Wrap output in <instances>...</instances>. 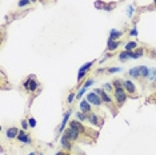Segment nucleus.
I'll use <instances>...</instances> for the list:
<instances>
[{"instance_id":"obj_1","label":"nucleus","mask_w":156,"mask_h":155,"mask_svg":"<svg viewBox=\"0 0 156 155\" xmlns=\"http://www.w3.org/2000/svg\"><path fill=\"white\" fill-rule=\"evenodd\" d=\"M113 95H115V102L118 106H123L124 102L127 100V92H125L124 87H116L113 90Z\"/></svg>"},{"instance_id":"obj_2","label":"nucleus","mask_w":156,"mask_h":155,"mask_svg":"<svg viewBox=\"0 0 156 155\" xmlns=\"http://www.w3.org/2000/svg\"><path fill=\"white\" fill-rule=\"evenodd\" d=\"M23 86H24L25 91H28V92H35L36 90L39 88V83H38V80L35 79L34 76H28V79L25 80Z\"/></svg>"},{"instance_id":"obj_3","label":"nucleus","mask_w":156,"mask_h":155,"mask_svg":"<svg viewBox=\"0 0 156 155\" xmlns=\"http://www.w3.org/2000/svg\"><path fill=\"white\" fill-rule=\"evenodd\" d=\"M63 135L67 136L69 140H72V142H75V140H79V139H80V135H81V134L79 133L78 130H75V128H72V127L68 126V128H66V130H64Z\"/></svg>"},{"instance_id":"obj_4","label":"nucleus","mask_w":156,"mask_h":155,"mask_svg":"<svg viewBox=\"0 0 156 155\" xmlns=\"http://www.w3.org/2000/svg\"><path fill=\"white\" fill-rule=\"evenodd\" d=\"M68 126L72 127V128H75V130H78L80 134H83V135H85V134H88V131L84 127V124H83V122H80V120H69L68 122Z\"/></svg>"},{"instance_id":"obj_5","label":"nucleus","mask_w":156,"mask_h":155,"mask_svg":"<svg viewBox=\"0 0 156 155\" xmlns=\"http://www.w3.org/2000/svg\"><path fill=\"white\" fill-rule=\"evenodd\" d=\"M85 99H87L88 102H90L91 105H94V106H97L99 107L101 103H103V100H101V96L100 95H97L96 92L95 91H92V92H88L87 94V96H85Z\"/></svg>"},{"instance_id":"obj_6","label":"nucleus","mask_w":156,"mask_h":155,"mask_svg":"<svg viewBox=\"0 0 156 155\" xmlns=\"http://www.w3.org/2000/svg\"><path fill=\"white\" fill-rule=\"evenodd\" d=\"M87 120L91 124H94V126H101L103 124V119H100L99 115L92 112V111H91L90 114H87Z\"/></svg>"},{"instance_id":"obj_7","label":"nucleus","mask_w":156,"mask_h":155,"mask_svg":"<svg viewBox=\"0 0 156 155\" xmlns=\"http://www.w3.org/2000/svg\"><path fill=\"white\" fill-rule=\"evenodd\" d=\"M123 87H124L125 92H127V94H129V95H135V94H136V86H135L131 80L125 79L124 82H123Z\"/></svg>"},{"instance_id":"obj_8","label":"nucleus","mask_w":156,"mask_h":155,"mask_svg":"<svg viewBox=\"0 0 156 155\" xmlns=\"http://www.w3.org/2000/svg\"><path fill=\"white\" fill-rule=\"evenodd\" d=\"M60 144H62L63 150L67 152H71L72 151V140H69L67 136L63 135L62 138H60Z\"/></svg>"},{"instance_id":"obj_9","label":"nucleus","mask_w":156,"mask_h":155,"mask_svg":"<svg viewBox=\"0 0 156 155\" xmlns=\"http://www.w3.org/2000/svg\"><path fill=\"white\" fill-rule=\"evenodd\" d=\"M17 139H19V142H23V143H25V144H29V143H32L31 138H29V136L25 134V130H20L19 131Z\"/></svg>"},{"instance_id":"obj_10","label":"nucleus","mask_w":156,"mask_h":155,"mask_svg":"<svg viewBox=\"0 0 156 155\" xmlns=\"http://www.w3.org/2000/svg\"><path fill=\"white\" fill-rule=\"evenodd\" d=\"M69 116H71V110H68L64 114V118H63V122H62V124H60V127H59V130H57V133H64V130H66V124H67V122H69Z\"/></svg>"},{"instance_id":"obj_11","label":"nucleus","mask_w":156,"mask_h":155,"mask_svg":"<svg viewBox=\"0 0 156 155\" xmlns=\"http://www.w3.org/2000/svg\"><path fill=\"white\" fill-rule=\"evenodd\" d=\"M80 111L81 112H85V114H90L91 111V103L87 100V99H84V100L80 102Z\"/></svg>"},{"instance_id":"obj_12","label":"nucleus","mask_w":156,"mask_h":155,"mask_svg":"<svg viewBox=\"0 0 156 155\" xmlns=\"http://www.w3.org/2000/svg\"><path fill=\"white\" fill-rule=\"evenodd\" d=\"M19 128H16V127H10L8 130H7V136L10 138V139H13V138H17V135H19Z\"/></svg>"},{"instance_id":"obj_13","label":"nucleus","mask_w":156,"mask_h":155,"mask_svg":"<svg viewBox=\"0 0 156 155\" xmlns=\"http://www.w3.org/2000/svg\"><path fill=\"white\" fill-rule=\"evenodd\" d=\"M120 46V43H119L118 40H111V39H108V43H107V50L109 51V52H112V51H116V48Z\"/></svg>"},{"instance_id":"obj_14","label":"nucleus","mask_w":156,"mask_h":155,"mask_svg":"<svg viewBox=\"0 0 156 155\" xmlns=\"http://www.w3.org/2000/svg\"><path fill=\"white\" fill-rule=\"evenodd\" d=\"M132 54H134V51H123V52H120L119 54V59L122 60V62H125V60L128 59H132Z\"/></svg>"},{"instance_id":"obj_15","label":"nucleus","mask_w":156,"mask_h":155,"mask_svg":"<svg viewBox=\"0 0 156 155\" xmlns=\"http://www.w3.org/2000/svg\"><path fill=\"white\" fill-rule=\"evenodd\" d=\"M123 36V32L119 31V29H111V32H109V39L111 40H118V39H120Z\"/></svg>"},{"instance_id":"obj_16","label":"nucleus","mask_w":156,"mask_h":155,"mask_svg":"<svg viewBox=\"0 0 156 155\" xmlns=\"http://www.w3.org/2000/svg\"><path fill=\"white\" fill-rule=\"evenodd\" d=\"M129 76L137 79V78H140V67H132L131 70H129Z\"/></svg>"},{"instance_id":"obj_17","label":"nucleus","mask_w":156,"mask_h":155,"mask_svg":"<svg viewBox=\"0 0 156 155\" xmlns=\"http://www.w3.org/2000/svg\"><path fill=\"white\" fill-rule=\"evenodd\" d=\"M100 96H101V100H103V103H106V105H109V106H111V105L113 103V99L108 95V92H103V94H101Z\"/></svg>"},{"instance_id":"obj_18","label":"nucleus","mask_w":156,"mask_h":155,"mask_svg":"<svg viewBox=\"0 0 156 155\" xmlns=\"http://www.w3.org/2000/svg\"><path fill=\"white\" fill-rule=\"evenodd\" d=\"M136 47H137V43H136V41H128L127 44L124 46V50L125 51H134Z\"/></svg>"},{"instance_id":"obj_19","label":"nucleus","mask_w":156,"mask_h":155,"mask_svg":"<svg viewBox=\"0 0 156 155\" xmlns=\"http://www.w3.org/2000/svg\"><path fill=\"white\" fill-rule=\"evenodd\" d=\"M148 72H150L148 67H147V66H140V78H146V79H147Z\"/></svg>"},{"instance_id":"obj_20","label":"nucleus","mask_w":156,"mask_h":155,"mask_svg":"<svg viewBox=\"0 0 156 155\" xmlns=\"http://www.w3.org/2000/svg\"><path fill=\"white\" fill-rule=\"evenodd\" d=\"M76 118H78V120H80V122H83V123H84L85 120H87V114H85V112L79 111L78 114H76Z\"/></svg>"},{"instance_id":"obj_21","label":"nucleus","mask_w":156,"mask_h":155,"mask_svg":"<svg viewBox=\"0 0 156 155\" xmlns=\"http://www.w3.org/2000/svg\"><path fill=\"white\" fill-rule=\"evenodd\" d=\"M106 4L104 1H101V0H96L95 1V8H97V10H104L106 8Z\"/></svg>"},{"instance_id":"obj_22","label":"nucleus","mask_w":156,"mask_h":155,"mask_svg":"<svg viewBox=\"0 0 156 155\" xmlns=\"http://www.w3.org/2000/svg\"><path fill=\"white\" fill-rule=\"evenodd\" d=\"M141 56H143V50H141V48H137L134 54H132V59H139V58H141Z\"/></svg>"},{"instance_id":"obj_23","label":"nucleus","mask_w":156,"mask_h":155,"mask_svg":"<svg viewBox=\"0 0 156 155\" xmlns=\"http://www.w3.org/2000/svg\"><path fill=\"white\" fill-rule=\"evenodd\" d=\"M147 79L148 80H155L156 79V70L155 68H152V70H150V72H148V76H147Z\"/></svg>"},{"instance_id":"obj_24","label":"nucleus","mask_w":156,"mask_h":155,"mask_svg":"<svg viewBox=\"0 0 156 155\" xmlns=\"http://www.w3.org/2000/svg\"><path fill=\"white\" fill-rule=\"evenodd\" d=\"M94 63H95V62H88V63L83 64V66L80 67V70H81V71H88V70L91 68V67L94 66Z\"/></svg>"},{"instance_id":"obj_25","label":"nucleus","mask_w":156,"mask_h":155,"mask_svg":"<svg viewBox=\"0 0 156 155\" xmlns=\"http://www.w3.org/2000/svg\"><path fill=\"white\" fill-rule=\"evenodd\" d=\"M115 7H116V3H115V1H109V3L106 4V8H104V11H112Z\"/></svg>"},{"instance_id":"obj_26","label":"nucleus","mask_w":156,"mask_h":155,"mask_svg":"<svg viewBox=\"0 0 156 155\" xmlns=\"http://www.w3.org/2000/svg\"><path fill=\"white\" fill-rule=\"evenodd\" d=\"M87 75V71H81L79 70V74H78V83H80L81 80L84 79V76Z\"/></svg>"},{"instance_id":"obj_27","label":"nucleus","mask_w":156,"mask_h":155,"mask_svg":"<svg viewBox=\"0 0 156 155\" xmlns=\"http://www.w3.org/2000/svg\"><path fill=\"white\" fill-rule=\"evenodd\" d=\"M112 87H113L112 83H106V84L103 86V91L104 92H111L112 91Z\"/></svg>"},{"instance_id":"obj_28","label":"nucleus","mask_w":156,"mask_h":155,"mask_svg":"<svg viewBox=\"0 0 156 155\" xmlns=\"http://www.w3.org/2000/svg\"><path fill=\"white\" fill-rule=\"evenodd\" d=\"M85 92H87V88H84V87H80V90H79V92H78V95H76V98H78V99H81L83 96H84Z\"/></svg>"},{"instance_id":"obj_29","label":"nucleus","mask_w":156,"mask_h":155,"mask_svg":"<svg viewBox=\"0 0 156 155\" xmlns=\"http://www.w3.org/2000/svg\"><path fill=\"white\" fill-rule=\"evenodd\" d=\"M28 126L31 127V128H35V127H36V119H35V118H29L28 119Z\"/></svg>"},{"instance_id":"obj_30","label":"nucleus","mask_w":156,"mask_h":155,"mask_svg":"<svg viewBox=\"0 0 156 155\" xmlns=\"http://www.w3.org/2000/svg\"><path fill=\"white\" fill-rule=\"evenodd\" d=\"M112 86H113V88H116V87H123V82H122V80L115 79L112 82Z\"/></svg>"},{"instance_id":"obj_31","label":"nucleus","mask_w":156,"mask_h":155,"mask_svg":"<svg viewBox=\"0 0 156 155\" xmlns=\"http://www.w3.org/2000/svg\"><path fill=\"white\" fill-rule=\"evenodd\" d=\"M108 74H113V72H120L122 71V68L120 67H112V68H108Z\"/></svg>"},{"instance_id":"obj_32","label":"nucleus","mask_w":156,"mask_h":155,"mask_svg":"<svg viewBox=\"0 0 156 155\" xmlns=\"http://www.w3.org/2000/svg\"><path fill=\"white\" fill-rule=\"evenodd\" d=\"M129 36H137V27H136V24H134L132 29L129 31Z\"/></svg>"},{"instance_id":"obj_33","label":"nucleus","mask_w":156,"mask_h":155,"mask_svg":"<svg viewBox=\"0 0 156 155\" xmlns=\"http://www.w3.org/2000/svg\"><path fill=\"white\" fill-rule=\"evenodd\" d=\"M92 84H94V79H88L87 82L84 83V84L81 86V87H84V88H88V87H91Z\"/></svg>"},{"instance_id":"obj_34","label":"nucleus","mask_w":156,"mask_h":155,"mask_svg":"<svg viewBox=\"0 0 156 155\" xmlns=\"http://www.w3.org/2000/svg\"><path fill=\"white\" fill-rule=\"evenodd\" d=\"M75 98H76V95H75V94H73V92H71V94H69V96H68V99H67V102H68L69 105H71L72 102L75 100Z\"/></svg>"},{"instance_id":"obj_35","label":"nucleus","mask_w":156,"mask_h":155,"mask_svg":"<svg viewBox=\"0 0 156 155\" xmlns=\"http://www.w3.org/2000/svg\"><path fill=\"white\" fill-rule=\"evenodd\" d=\"M127 13H128V16H129V18H132V15H134V6H129V7H128Z\"/></svg>"},{"instance_id":"obj_36","label":"nucleus","mask_w":156,"mask_h":155,"mask_svg":"<svg viewBox=\"0 0 156 155\" xmlns=\"http://www.w3.org/2000/svg\"><path fill=\"white\" fill-rule=\"evenodd\" d=\"M28 120V119H27ZM27 120H22V127H23V130H27V128H28V122H27Z\"/></svg>"},{"instance_id":"obj_37","label":"nucleus","mask_w":156,"mask_h":155,"mask_svg":"<svg viewBox=\"0 0 156 155\" xmlns=\"http://www.w3.org/2000/svg\"><path fill=\"white\" fill-rule=\"evenodd\" d=\"M94 91L95 92H96V94H97V95H101V94H103V88H96V90H94Z\"/></svg>"},{"instance_id":"obj_38","label":"nucleus","mask_w":156,"mask_h":155,"mask_svg":"<svg viewBox=\"0 0 156 155\" xmlns=\"http://www.w3.org/2000/svg\"><path fill=\"white\" fill-rule=\"evenodd\" d=\"M55 155H71V154H68V152H63V151H57Z\"/></svg>"},{"instance_id":"obj_39","label":"nucleus","mask_w":156,"mask_h":155,"mask_svg":"<svg viewBox=\"0 0 156 155\" xmlns=\"http://www.w3.org/2000/svg\"><path fill=\"white\" fill-rule=\"evenodd\" d=\"M28 155H36V154H35V152H29Z\"/></svg>"},{"instance_id":"obj_40","label":"nucleus","mask_w":156,"mask_h":155,"mask_svg":"<svg viewBox=\"0 0 156 155\" xmlns=\"http://www.w3.org/2000/svg\"><path fill=\"white\" fill-rule=\"evenodd\" d=\"M153 6H155V7H156V0H153Z\"/></svg>"},{"instance_id":"obj_41","label":"nucleus","mask_w":156,"mask_h":155,"mask_svg":"<svg viewBox=\"0 0 156 155\" xmlns=\"http://www.w3.org/2000/svg\"><path fill=\"white\" fill-rule=\"evenodd\" d=\"M155 84H156V79H155Z\"/></svg>"},{"instance_id":"obj_42","label":"nucleus","mask_w":156,"mask_h":155,"mask_svg":"<svg viewBox=\"0 0 156 155\" xmlns=\"http://www.w3.org/2000/svg\"><path fill=\"white\" fill-rule=\"evenodd\" d=\"M39 155H43V154H39Z\"/></svg>"}]
</instances>
